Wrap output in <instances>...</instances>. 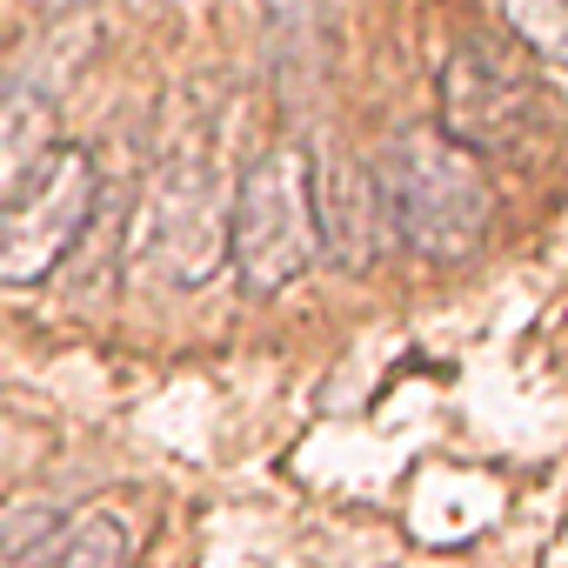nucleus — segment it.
Returning a JSON list of instances; mask_svg holds the SVG:
<instances>
[{
	"label": "nucleus",
	"mask_w": 568,
	"mask_h": 568,
	"mask_svg": "<svg viewBox=\"0 0 568 568\" xmlns=\"http://www.w3.org/2000/svg\"><path fill=\"white\" fill-rule=\"evenodd\" d=\"M141 555V521L128 501H88L74 515H61L41 568H128Z\"/></svg>",
	"instance_id": "7"
},
{
	"label": "nucleus",
	"mask_w": 568,
	"mask_h": 568,
	"mask_svg": "<svg viewBox=\"0 0 568 568\" xmlns=\"http://www.w3.org/2000/svg\"><path fill=\"white\" fill-rule=\"evenodd\" d=\"M375 194L388 227L402 234L408 254L422 261H475L488 227H495V187L481 174V161L468 148H455L442 128H402L382 141V154L368 161Z\"/></svg>",
	"instance_id": "1"
},
{
	"label": "nucleus",
	"mask_w": 568,
	"mask_h": 568,
	"mask_svg": "<svg viewBox=\"0 0 568 568\" xmlns=\"http://www.w3.org/2000/svg\"><path fill=\"white\" fill-rule=\"evenodd\" d=\"M54 141H61L54 134V101L41 88H8V94H0V201L28 181V168Z\"/></svg>",
	"instance_id": "8"
},
{
	"label": "nucleus",
	"mask_w": 568,
	"mask_h": 568,
	"mask_svg": "<svg viewBox=\"0 0 568 568\" xmlns=\"http://www.w3.org/2000/svg\"><path fill=\"white\" fill-rule=\"evenodd\" d=\"M535 68L541 61H528L515 41H455L435 74V128L475 161H535L548 141V94Z\"/></svg>",
	"instance_id": "2"
},
{
	"label": "nucleus",
	"mask_w": 568,
	"mask_h": 568,
	"mask_svg": "<svg viewBox=\"0 0 568 568\" xmlns=\"http://www.w3.org/2000/svg\"><path fill=\"white\" fill-rule=\"evenodd\" d=\"M315 201H308V148L274 141L247 161L227 194V261L247 295H281L315 267Z\"/></svg>",
	"instance_id": "3"
},
{
	"label": "nucleus",
	"mask_w": 568,
	"mask_h": 568,
	"mask_svg": "<svg viewBox=\"0 0 568 568\" xmlns=\"http://www.w3.org/2000/svg\"><path fill=\"white\" fill-rule=\"evenodd\" d=\"M54 528H61L54 501H0V568H41Z\"/></svg>",
	"instance_id": "10"
},
{
	"label": "nucleus",
	"mask_w": 568,
	"mask_h": 568,
	"mask_svg": "<svg viewBox=\"0 0 568 568\" xmlns=\"http://www.w3.org/2000/svg\"><path fill=\"white\" fill-rule=\"evenodd\" d=\"M141 261L168 288H201L227 261V201L201 161H168L141 207Z\"/></svg>",
	"instance_id": "5"
},
{
	"label": "nucleus",
	"mask_w": 568,
	"mask_h": 568,
	"mask_svg": "<svg viewBox=\"0 0 568 568\" xmlns=\"http://www.w3.org/2000/svg\"><path fill=\"white\" fill-rule=\"evenodd\" d=\"M101 207V168L88 148L54 141L28 181L0 201V288H41V281L81 247Z\"/></svg>",
	"instance_id": "4"
},
{
	"label": "nucleus",
	"mask_w": 568,
	"mask_h": 568,
	"mask_svg": "<svg viewBox=\"0 0 568 568\" xmlns=\"http://www.w3.org/2000/svg\"><path fill=\"white\" fill-rule=\"evenodd\" d=\"M515 48L541 68H568V0H501Z\"/></svg>",
	"instance_id": "9"
},
{
	"label": "nucleus",
	"mask_w": 568,
	"mask_h": 568,
	"mask_svg": "<svg viewBox=\"0 0 568 568\" xmlns=\"http://www.w3.org/2000/svg\"><path fill=\"white\" fill-rule=\"evenodd\" d=\"M308 201H315V247L335 267L362 274L382 254V227H388L368 161H348V154H322L315 161L308 154Z\"/></svg>",
	"instance_id": "6"
}]
</instances>
